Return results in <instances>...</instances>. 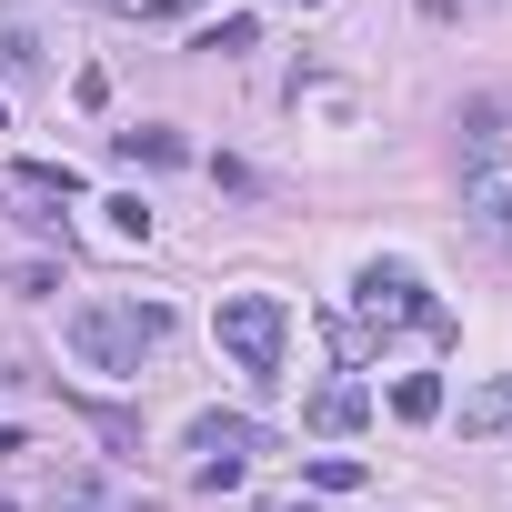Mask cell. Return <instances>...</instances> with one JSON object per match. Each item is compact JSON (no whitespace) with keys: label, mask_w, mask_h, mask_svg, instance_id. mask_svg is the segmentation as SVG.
<instances>
[{"label":"cell","mask_w":512,"mask_h":512,"mask_svg":"<svg viewBox=\"0 0 512 512\" xmlns=\"http://www.w3.org/2000/svg\"><path fill=\"white\" fill-rule=\"evenodd\" d=\"M251 41H262V21H251V11H221V21L201 31V51H221V61H231V51H251Z\"/></svg>","instance_id":"cell-12"},{"label":"cell","mask_w":512,"mask_h":512,"mask_svg":"<svg viewBox=\"0 0 512 512\" xmlns=\"http://www.w3.org/2000/svg\"><path fill=\"white\" fill-rule=\"evenodd\" d=\"M21 191H41V201H81V171H71V161H21Z\"/></svg>","instance_id":"cell-11"},{"label":"cell","mask_w":512,"mask_h":512,"mask_svg":"<svg viewBox=\"0 0 512 512\" xmlns=\"http://www.w3.org/2000/svg\"><path fill=\"white\" fill-rule=\"evenodd\" d=\"M111 161H191L181 131H111Z\"/></svg>","instance_id":"cell-9"},{"label":"cell","mask_w":512,"mask_h":512,"mask_svg":"<svg viewBox=\"0 0 512 512\" xmlns=\"http://www.w3.org/2000/svg\"><path fill=\"white\" fill-rule=\"evenodd\" d=\"M0 512H21V502H11V492H0Z\"/></svg>","instance_id":"cell-19"},{"label":"cell","mask_w":512,"mask_h":512,"mask_svg":"<svg viewBox=\"0 0 512 512\" xmlns=\"http://www.w3.org/2000/svg\"><path fill=\"white\" fill-rule=\"evenodd\" d=\"M392 412L402 422H442V372H402L392 382Z\"/></svg>","instance_id":"cell-10"},{"label":"cell","mask_w":512,"mask_h":512,"mask_svg":"<svg viewBox=\"0 0 512 512\" xmlns=\"http://www.w3.org/2000/svg\"><path fill=\"white\" fill-rule=\"evenodd\" d=\"M262 512H312V502H262Z\"/></svg>","instance_id":"cell-17"},{"label":"cell","mask_w":512,"mask_h":512,"mask_svg":"<svg viewBox=\"0 0 512 512\" xmlns=\"http://www.w3.org/2000/svg\"><path fill=\"white\" fill-rule=\"evenodd\" d=\"M352 302H362L372 322H422V332H452V312H442V302H422V282H412L402 262H362Z\"/></svg>","instance_id":"cell-3"},{"label":"cell","mask_w":512,"mask_h":512,"mask_svg":"<svg viewBox=\"0 0 512 512\" xmlns=\"http://www.w3.org/2000/svg\"><path fill=\"white\" fill-rule=\"evenodd\" d=\"M292 11H322V0H292Z\"/></svg>","instance_id":"cell-18"},{"label":"cell","mask_w":512,"mask_h":512,"mask_svg":"<svg viewBox=\"0 0 512 512\" xmlns=\"http://www.w3.org/2000/svg\"><path fill=\"white\" fill-rule=\"evenodd\" d=\"M111 11H141V21H161V11H181V0H111Z\"/></svg>","instance_id":"cell-16"},{"label":"cell","mask_w":512,"mask_h":512,"mask_svg":"<svg viewBox=\"0 0 512 512\" xmlns=\"http://www.w3.org/2000/svg\"><path fill=\"white\" fill-rule=\"evenodd\" d=\"M462 432H482V442H502V432H512V372H492V382H472V392H462Z\"/></svg>","instance_id":"cell-7"},{"label":"cell","mask_w":512,"mask_h":512,"mask_svg":"<svg viewBox=\"0 0 512 512\" xmlns=\"http://www.w3.org/2000/svg\"><path fill=\"white\" fill-rule=\"evenodd\" d=\"M31 71H41V41L11 21V31H0V81H31Z\"/></svg>","instance_id":"cell-13"},{"label":"cell","mask_w":512,"mask_h":512,"mask_svg":"<svg viewBox=\"0 0 512 512\" xmlns=\"http://www.w3.org/2000/svg\"><path fill=\"white\" fill-rule=\"evenodd\" d=\"M452 151H462V181L502 171V151H512V91H482V101H462V111H452Z\"/></svg>","instance_id":"cell-4"},{"label":"cell","mask_w":512,"mask_h":512,"mask_svg":"<svg viewBox=\"0 0 512 512\" xmlns=\"http://www.w3.org/2000/svg\"><path fill=\"white\" fill-rule=\"evenodd\" d=\"M211 342L251 372V382H282V342H292V312L272 302V292H231L221 312H211Z\"/></svg>","instance_id":"cell-2"},{"label":"cell","mask_w":512,"mask_h":512,"mask_svg":"<svg viewBox=\"0 0 512 512\" xmlns=\"http://www.w3.org/2000/svg\"><path fill=\"white\" fill-rule=\"evenodd\" d=\"M161 342H171V312L161 302H81L71 312V352L91 372H141Z\"/></svg>","instance_id":"cell-1"},{"label":"cell","mask_w":512,"mask_h":512,"mask_svg":"<svg viewBox=\"0 0 512 512\" xmlns=\"http://www.w3.org/2000/svg\"><path fill=\"white\" fill-rule=\"evenodd\" d=\"M101 211H111V241H151V211L141 201H101Z\"/></svg>","instance_id":"cell-15"},{"label":"cell","mask_w":512,"mask_h":512,"mask_svg":"<svg viewBox=\"0 0 512 512\" xmlns=\"http://www.w3.org/2000/svg\"><path fill=\"white\" fill-rule=\"evenodd\" d=\"M312 482H322V492H362V462H352V452H322Z\"/></svg>","instance_id":"cell-14"},{"label":"cell","mask_w":512,"mask_h":512,"mask_svg":"<svg viewBox=\"0 0 512 512\" xmlns=\"http://www.w3.org/2000/svg\"><path fill=\"white\" fill-rule=\"evenodd\" d=\"M462 211H472V231H482L492 251H512V181H502V171L462 181Z\"/></svg>","instance_id":"cell-6"},{"label":"cell","mask_w":512,"mask_h":512,"mask_svg":"<svg viewBox=\"0 0 512 512\" xmlns=\"http://www.w3.org/2000/svg\"><path fill=\"white\" fill-rule=\"evenodd\" d=\"M362 422H372V392L362 382H322L312 392V432H362Z\"/></svg>","instance_id":"cell-8"},{"label":"cell","mask_w":512,"mask_h":512,"mask_svg":"<svg viewBox=\"0 0 512 512\" xmlns=\"http://www.w3.org/2000/svg\"><path fill=\"white\" fill-rule=\"evenodd\" d=\"M0 11H21V0H0Z\"/></svg>","instance_id":"cell-21"},{"label":"cell","mask_w":512,"mask_h":512,"mask_svg":"<svg viewBox=\"0 0 512 512\" xmlns=\"http://www.w3.org/2000/svg\"><path fill=\"white\" fill-rule=\"evenodd\" d=\"M191 452L201 462H251V452H272V432L251 422V412H201L191 422Z\"/></svg>","instance_id":"cell-5"},{"label":"cell","mask_w":512,"mask_h":512,"mask_svg":"<svg viewBox=\"0 0 512 512\" xmlns=\"http://www.w3.org/2000/svg\"><path fill=\"white\" fill-rule=\"evenodd\" d=\"M0 452H21V442H11V432H0Z\"/></svg>","instance_id":"cell-20"}]
</instances>
